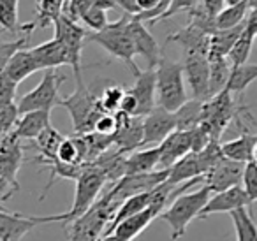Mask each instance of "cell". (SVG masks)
I'll return each instance as SVG.
<instances>
[{
	"label": "cell",
	"mask_w": 257,
	"mask_h": 241,
	"mask_svg": "<svg viewBox=\"0 0 257 241\" xmlns=\"http://www.w3.org/2000/svg\"><path fill=\"white\" fill-rule=\"evenodd\" d=\"M155 72V104L162 109L175 113L187 102V90L183 81V69L180 62L161 57Z\"/></svg>",
	"instance_id": "obj_1"
},
{
	"label": "cell",
	"mask_w": 257,
	"mask_h": 241,
	"mask_svg": "<svg viewBox=\"0 0 257 241\" xmlns=\"http://www.w3.org/2000/svg\"><path fill=\"white\" fill-rule=\"evenodd\" d=\"M120 202L114 201L109 190L99 197L81 216L72 220L71 223V237L69 241H97L102 237L107 223L111 222L114 211H116Z\"/></svg>",
	"instance_id": "obj_2"
},
{
	"label": "cell",
	"mask_w": 257,
	"mask_h": 241,
	"mask_svg": "<svg viewBox=\"0 0 257 241\" xmlns=\"http://www.w3.org/2000/svg\"><path fill=\"white\" fill-rule=\"evenodd\" d=\"M210 190L206 187H199L196 192H185L180 194L166 206V209L157 216L164 220L171 227V239L176 241L187 232V227L194 218H197L203 206L210 197Z\"/></svg>",
	"instance_id": "obj_3"
},
{
	"label": "cell",
	"mask_w": 257,
	"mask_h": 241,
	"mask_svg": "<svg viewBox=\"0 0 257 241\" xmlns=\"http://www.w3.org/2000/svg\"><path fill=\"white\" fill-rule=\"evenodd\" d=\"M58 106L65 107L72 120V129L74 134H90L93 132V125L99 120L100 114H104V111L100 109L99 104V95L93 93L92 88L81 81H78L76 90L65 99H60Z\"/></svg>",
	"instance_id": "obj_4"
},
{
	"label": "cell",
	"mask_w": 257,
	"mask_h": 241,
	"mask_svg": "<svg viewBox=\"0 0 257 241\" xmlns=\"http://www.w3.org/2000/svg\"><path fill=\"white\" fill-rule=\"evenodd\" d=\"M128 16H121L118 22L113 23H107L106 29L99 30V32H92V34H86V41L85 43H95L99 44L100 48L107 51L111 57L118 58L121 60L125 65H127L133 74H136L140 71V67L136 65L134 62V46H133V41H131V36H128Z\"/></svg>",
	"instance_id": "obj_5"
},
{
	"label": "cell",
	"mask_w": 257,
	"mask_h": 241,
	"mask_svg": "<svg viewBox=\"0 0 257 241\" xmlns=\"http://www.w3.org/2000/svg\"><path fill=\"white\" fill-rule=\"evenodd\" d=\"M239 107L236 100L232 99V93L227 90H222L217 95L210 97L203 102L201 107V124L210 134L211 141H220L224 131L229 127L234 116L238 114Z\"/></svg>",
	"instance_id": "obj_6"
},
{
	"label": "cell",
	"mask_w": 257,
	"mask_h": 241,
	"mask_svg": "<svg viewBox=\"0 0 257 241\" xmlns=\"http://www.w3.org/2000/svg\"><path fill=\"white\" fill-rule=\"evenodd\" d=\"M65 81L64 74H58L57 69H48L37 86L22 97L16 102L18 113H30V111H51L60 102V85Z\"/></svg>",
	"instance_id": "obj_7"
},
{
	"label": "cell",
	"mask_w": 257,
	"mask_h": 241,
	"mask_svg": "<svg viewBox=\"0 0 257 241\" xmlns=\"http://www.w3.org/2000/svg\"><path fill=\"white\" fill-rule=\"evenodd\" d=\"M106 187V178L100 173L97 167H93L92 164H86L83 173L76 180V194H74V202H72L71 209L65 213H62V223H71L72 220H76L78 216H81L93 202L99 199L100 190Z\"/></svg>",
	"instance_id": "obj_8"
},
{
	"label": "cell",
	"mask_w": 257,
	"mask_h": 241,
	"mask_svg": "<svg viewBox=\"0 0 257 241\" xmlns=\"http://www.w3.org/2000/svg\"><path fill=\"white\" fill-rule=\"evenodd\" d=\"M55 27V37L58 43L64 46L69 57V65L74 69L76 81H81V51L86 41V30L79 25L78 22H72L67 16L60 15L53 23Z\"/></svg>",
	"instance_id": "obj_9"
},
{
	"label": "cell",
	"mask_w": 257,
	"mask_h": 241,
	"mask_svg": "<svg viewBox=\"0 0 257 241\" xmlns=\"http://www.w3.org/2000/svg\"><path fill=\"white\" fill-rule=\"evenodd\" d=\"M51 222H62V213L48 216H27L22 213L0 209V241H22V237L37 225Z\"/></svg>",
	"instance_id": "obj_10"
},
{
	"label": "cell",
	"mask_w": 257,
	"mask_h": 241,
	"mask_svg": "<svg viewBox=\"0 0 257 241\" xmlns=\"http://www.w3.org/2000/svg\"><path fill=\"white\" fill-rule=\"evenodd\" d=\"M113 114L116 122V131L111 136L114 148L125 155L140 150L141 141H143V118L128 116L121 111H116Z\"/></svg>",
	"instance_id": "obj_11"
},
{
	"label": "cell",
	"mask_w": 257,
	"mask_h": 241,
	"mask_svg": "<svg viewBox=\"0 0 257 241\" xmlns=\"http://www.w3.org/2000/svg\"><path fill=\"white\" fill-rule=\"evenodd\" d=\"M168 178V169L164 171H152V173L145 174H131V176H123L118 180L116 183L111 187L109 194L114 197V201L121 202L123 199L133 197L138 194H145V192L154 190L157 185L166 181Z\"/></svg>",
	"instance_id": "obj_12"
},
{
	"label": "cell",
	"mask_w": 257,
	"mask_h": 241,
	"mask_svg": "<svg viewBox=\"0 0 257 241\" xmlns=\"http://www.w3.org/2000/svg\"><path fill=\"white\" fill-rule=\"evenodd\" d=\"M243 167H245V164L232 162V160L222 157L203 176V187H206L210 194H217V192L238 187L241 183Z\"/></svg>",
	"instance_id": "obj_13"
},
{
	"label": "cell",
	"mask_w": 257,
	"mask_h": 241,
	"mask_svg": "<svg viewBox=\"0 0 257 241\" xmlns=\"http://www.w3.org/2000/svg\"><path fill=\"white\" fill-rule=\"evenodd\" d=\"M176 131L175 113L155 106L147 116H143V146H157L168 138L171 132Z\"/></svg>",
	"instance_id": "obj_14"
},
{
	"label": "cell",
	"mask_w": 257,
	"mask_h": 241,
	"mask_svg": "<svg viewBox=\"0 0 257 241\" xmlns=\"http://www.w3.org/2000/svg\"><path fill=\"white\" fill-rule=\"evenodd\" d=\"M253 202L246 197L243 188L238 185V187L227 188V190H222L210 195L206 204L203 206V209L197 215V218H208V216L217 215V213H231L239 208H250Z\"/></svg>",
	"instance_id": "obj_15"
},
{
	"label": "cell",
	"mask_w": 257,
	"mask_h": 241,
	"mask_svg": "<svg viewBox=\"0 0 257 241\" xmlns=\"http://www.w3.org/2000/svg\"><path fill=\"white\" fill-rule=\"evenodd\" d=\"M128 36L133 41L134 53L145 57L148 64V69H155L161 60V46L155 41V37L150 34V30L145 27V23L138 22V20L128 16Z\"/></svg>",
	"instance_id": "obj_16"
},
{
	"label": "cell",
	"mask_w": 257,
	"mask_h": 241,
	"mask_svg": "<svg viewBox=\"0 0 257 241\" xmlns=\"http://www.w3.org/2000/svg\"><path fill=\"white\" fill-rule=\"evenodd\" d=\"M182 69L192 90V99L208 100V58L204 55H183Z\"/></svg>",
	"instance_id": "obj_17"
},
{
	"label": "cell",
	"mask_w": 257,
	"mask_h": 241,
	"mask_svg": "<svg viewBox=\"0 0 257 241\" xmlns=\"http://www.w3.org/2000/svg\"><path fill=\"white\" fill-rule=\"evenodd\" d=\"M159 148V171L169 169L175 162H178L182 157L190 153V131H175L157 145Z\"/></svg>",
	"instance_id": "obj_18"
},
{
	"label": "cell",
	"mask_w": 257,
	"mask_h": 241,
	"mask_svg": "<svg viewBox=\"0 0 257 241\" xmlns=\"http://www.w3.org/2000/svg\"><path fill=\"white\" fill-rule=\"evenodd\" d=\"M23 162V145L15 134H8L0 141V176L9 183L18 185L16 174ZM20 187V185H18Z\"/></svg>",
	"instance_id": "obj_19"
},
{
	"label": "cell",
	"mask_w": 257,
	"mask_h": 241,
	"mask_svg": "<svg viewBox=\"0 0 257 241\" xmlns=\"http://www.w3.org/2000/svg\"><path fill=\"white\" fill-rule=\"evenodd\" d=\"M128 92L133 93L138 102L136 116L143 118L154 109L155 104V72L154 69H145L138 71L134 74V85L131 86Z\"/></svg>",
	"instance_id": "obj_20"
},
{
	"label": "cell",
	"mask_w": 257,
	"mask_h": 241,
	"mask_svg": "<svg viewBox=\"0 0 257 241\" xmlns=\"http://www.w3.org/2000/svg\"><path fill=\"white\" fill-rule=\"evenodd\" d=\"M257 36V9H252L246 15L245 22H243V30L239 34L238 41L234 43V46L231 48L227 55V60L231 64V67H238V65L246 64L250 57V51L253 48V41Z\"/></svg>",
	"instance_id": "obj_21"
},
{
	"label": "cell",
	"mask_w": 257,
	"mask_h": 241,
	"mask_svg": "<svg viewBox=\"0 0 257 241\" xmlns=\"http://www.w3.org/2000/svg\"><path fill=\"white\" fill-rule=\"evenodd\" d=\"M168 43H176L182 46L183 55H208V43H210V34L204 32L197 25L189 22L183 29L176 30L175 34L168 36Z\"/></svg>",
	"instance_id": "obj_22"
},
{
	"label": "cell",
	"mask_w": 257,
	"mask_h": 241,
	"mask_svg": "<svg viewBox=\"0 0 257 241\" xmlns=\"http://www.w3.org/2000/svg\"><path fill=\"white\" fill-rule=\"evenodd\" d=\"M255 146H257L255 132H241L236 139L220 143V153L227 160L246 164L250 160H255Z\"/></svg>",
	"instance_id": "obj_23"
},
{
	"label": "cell",
	"mask_w": 257,
	"mask_h": 241,
	"mask_svg": "<svg viewBox=\"0 0 257 241\" xmlns=\"http://www.w3.org/2000/svg\"><path fill=\"white\" fill-rule=\"evenodd\" d=\"M37 71H39V65H37V62L34 60L30 50L22 48V50H18L8 60L2 74H4L9 81L15 83V85H20V83L25 81L29 76L36 74Z\"/></svg>",
	"instance_id": "obj_24"
},
{
	"label": "cell",
	"mask_w": 257,
	"mask_h": 241,
	"mask_svg": "<svg viewBox=\"0 0 257 241\" xmlns=\"http://www.w3.org/2000/svg\"><path fill=\"white\" fill-rule=\"evenodd\" d=\"M34 60L39 65V71H48V69H57L62 65H69L67 51L64 50L57 39H50L46 43L39 44V46L30 50Z\"/></svg>",
	"instance_id": "obj_25"
},
{
	"label": "cell",
	"mask_w": 257,
	"mask_h": 241,
	"mask_svg": "<svg viewBox=\"0 0 257 241\" xmlns=\"http://www.w3.org/2000/svg\"><path fill=\"white\" fill-rule=\"evenodd\" d=\"M51 125V111H30L20 114L13 134L22 139H36L46 127Z\"/></svg>",
	"instance_id": "obj_26"
},
{
	"label": "cell",
	"mask_w": 257,
	"mask_h": 241,
	"mask_svg": "<svg viewBox=\"0 0 257 241\" xmlns=\"http://www.w3.org/2000/svg\"><path fill=\"white\" fill-rule=\"evenodd\" d=\"M155 218H157V215L154 213V209L145 208L143 211L121 220V222L114 227L111 234H114V236L120 237V239H123V241H133L134 237L140 236V234L143 232Z\"/></svg>",
	"instance_id": "obj_27"
},
{
	"label": "cell",
	"mask_w": 257,
	"mask_h": 241,
	"mask_svg": "<svg viewBox=\"0 0 257 241\" xmlns=\"http://www.w3.org/2000/svg\"><path fill=\"white\" fill-rule=\"evenodd\" d=\"M159 167V148L150 146L145 150H136V152L125 155V176L131 174H145L157 171Z\"/></svg>",
	"instance_id": "obj_28"
},
{
	"label": "cell",
	"mask_w": 257,
	"mask_h": 241,
	"mask_svg": "<svg viewBox=\"0 0 257 241\" xmlns=\"http://www.w3.org/2000/svg\"><path fill=\"white\" fill-rule=\"evenodd\" d=\"M65 136H62L53 125L46 127L39 136H37L34 141H36L37 148V157H34V162L41 164V166H46V164L57 160V150L60 146V143L64 141Z\"/></svg>",
	"instance_id": "obj_29"
},
{
	"label": "cell",
	"mask_w": 257,
	"mask_h": 241,
	"mask_svg": "<svg viewBox=\"0 0 257 241\" xmlns=\"http://www.w3.org/2000/svg\"><path fill=\"white\" fill-rule=\"evenodd\" d=\"M203 176V169L199 166V160H197L196 153H187L185 157L175 162L171 167L168 169V178L166 181L171 185H182L189 180H194V178Z\"/></svg>",
	"instance_id": "obj_30"
},
{
	"label": "cell",
	"mask_w": 257,
	"mask_h": 241,
	"mask_svg": "<svg viewBox=\"0 0 257 241\" xmlns=\"http://www.w3.org/2000/svg\"><path fill=\"white\" fill-rule=\"evenodd\" d=\"M243 30V23L234 29L227 30H215L210 36V43H208V55L206 58H217V57H227L231 48L238 41L239 34Z\"/></svg>",
	"instance_id": "obj_31"
},
{
	"label": "cell",
	"mask_w": 257,
	"mask_h": 241,
	"mask_svg": "<svg viewBox=\"0 0 257 241\" xmlns=\"http://www.w3.org/2000/svg\"><path fill=\"white\" fill-rule=\"evenodd\" d=\"M229 72H231V64L227 57L208 58V99L225 88Z\"/></svg>",
	"instance_id": "obj_32"
},
{
	"label": "cell",
	"mask_w": 257,
	"mask_h": 241,
	"mask_svg": "<svg viewBox=\"0 0 257 241\" xmlns=\"http://www.w3.org/2000/svg\"><path fill=\"white\" fill-rule=\"evenodd\" d=\"M257 78V65L255 64H243L238 65V67H231V72H229L227 83H225V90L229 93H243Z\"/></svg>",
	"instance_id": "obj_33"
},
{
	"label": "cell",
	"mask_w": 257,
	"mask_h": 241,
	"mask_svg": "<svg viewBox=\"0 0 257 241\" xmlns=\"http://www.w3.org/2000/svg\"><path fill=\"white\" fill-rule=\"evenodd\" d=\"M201 107L203 100L190 99L175 111L176 131H192L201 124Z\"/></svg>",
	"instance_id": "obj_34"
},
{
	"label": "cell",
	"mask_w": 257,
	"mask_h": 241,
	"mask_svg": "<svg viewBox=\"0 0 257 241\" xmlns=\"http://www.w3.org/2000/svg\"><path fill=\"white\" fill-rule=\"evenodd\" d=\"M65 0H37V15L36 20L30 22L32 29H46L53 25L55 20L62 15Z\"/></svg>",
	"instance_id": "obj_35"
},
{
	"label": "cell",
	"mask_w": 257,
	"mask_h": 241,
	"mask_svg": "<svg viewBox=\"0 0 257 241\" xmlns=\"http://www.w3.org/2000/svg\"><path fill=\"white\" fill-rule=\"evenodd\" d=\"M248 209L239 208L229 213L236 229V241H257V227Z\"/></svg>",
	"instance_id": "obj_36"
},
{
	"label": "cell",
	"mask_w": 257,
	"mask_h": 241,
	"mask_svg": "<svg viewBox=\"0 0 257 241\" xmlns=\"http://www.w3.org/2000/svg\"><path fill=\"white\" fill-rule=\"evenodd\" d=\"M246 15H248V8H246L245 0L234 6H224V9L215 16V29L217 30L234 29V27L241 25L245 22Z\"/></svg>",
	"instance_id": "obj_37"
},
{
	"label": "cell",
	"mask_w": 257,
	"mask_h": 241,
	"mask_svg": "<svg viewBox=\"0 0 257 241\" xmlns=\"http://www.w3.org/2000/svg\"><path fill=\"white\" fill-rule=\"evenodd\" d=\"M18 2L20 0H0V27L8 32H20Z\"/></svg>",
	"instance_id": "obj_38"
},
{
	"label": "cell",
	"mask_w": 257,
	"mask_h": 241,
	"mask_svg": "<svg viewBox=\"0 0 257 241\" xmlns=\"http://www.w3.org/2000/svg\"><path fill=\"white\" fill-rule=\"evenodd\" d=\"M125 93V88L120 85H109L102 90V95L99 97V104H100V109L107 114H113L118 111L120 107V100Z\"/></svg>",
	"instance_id": "obj_39"
},
{
	"label": "cell",
	"mask_w": 257,
	"mask_h": 241,
	"mask_svg": "<svg viewBox=\"0 0 257 241\" xmlns=\"http://www.w3.org/2000/svg\"><path fill=\"white\" fill-rule=\"evenodd\" d=\"M239 187L243 188V192H245L250 201L252 202L255 201L257 199V162L255 160H250V162L245 164Z\"/></svg>",
	"instance_id": "obj_40"
},
{
	"label": "cell",
	"mask_w": 257,
	"mask_h": 241,
	"mask_svg": "<svg viewBox=\"0 0 257 241\" xmlns=\"http://www.w3.org/2000/svg\"><path fill=\"white\" fill-rule=\"evenodd\" d=\"M79 20H81L88 29H92L93 32H99V30L106 29L107 23H109L107 22L106 13L100 11V9H97V8H93V6H90V8L86 9L81 16H79Z\"/></svg>",
	"instance_id": "obj_41"
},
{
	"label": "cell",
	"mask_w": 257,
	"mask_h": 241,
	"mask_svg": "<svg viewBox=\"0 0 257 241\" xmlns=\"http://www.w3.org/2000/svg\"><path fill=\"white\" fill-rule=\"evenodd\" d=\"M29 41V36H23V37H18L16 41H11V43H6V41H0V72L4 71L6 64L8 60L16 53L18 50H22L23 46L27 44Z\"/></svg>",
	"instance_id": "obj_42"
},
{
	"label": "cell",
	"mask_w": 257,
	"mask_h": 241,
	"mask_svg": "<svg viewBox=\"0 0 257 241\" xmlns=\"http://www.w3.org/2000/svg\"><path fill=\"white\" fill-rule=\"evenodd\" d=\"M197 4H199V0H171V2H169V8L166 9L164 15L157 20V23L162 22V20H169L171 16L178 15V13H183V11L189 13L190 9H194Z\"/></svg>",
	"instance_id": "obj_43"
},
{
	"label": "cell",
	"mask_w": 257,
	"mask_h": 241,
	"mask_svg": "<svg viewBox=\"0 0 257 241\" xmlns=\"http://www.w3.org/2000/svg\"><path fill=\"white\" fill-rule=\"evenodd\" d=\"M114 131H116V122H114V114H100L99 120L93 125V132L102 136H113Z\"/></svg>",
	"instance_id": "obj_44"
},
{
	"label": "cell",
	"mask_w": 257,
	"mask_h": 241,
	"mask_svg": "<svg viewBox=\"0 0 257 241\" xmlns=\"http://www.w3.org/2000/svg\"><path fill=\"white\" fill-rule=\"evenodd\" d=\"M18 190H20L18 185L9 183L6 178L0 176V204H4L6 201H9V199H11Z\"/></svg>",
	"instance_id": "obj_45"
},
{
	"label": "cell",
	"mask_w": 257,
	"mask_h": 241,
	"mask_svg": "<svg viewBox=\"0 0 257 241\" xmlns=\"http://www.w3.org/2000/svg\"><path fill=\"white\" fill-rule=\"evenodd\" d=\"M199 6L208 13L210 16H217L224 9V0H199Z\"/></svg>",
	"instance_id": "obj_46"
},
{
	"label": "cell",
	"mask_w": 257,
	"mask_h": 241,
	"mask_svg": "<svg viewBox=\"0 0 257 241\" xmlns=\"http://www.w3.org/2000/svg\"><path fill=\"white\" fill-rule=\"evenodd\" d=\"M116 4H118V8L127 13V16H136L138 13H140L136 0H116Z\"/></svg>",
	"instance_id": "obj_47"
},
{
	"label": "cell",
	"mask_w": 257,
	"mask_h": 241,
	"mask_svg": "<svg viewBox=\"0 0 257 241\" xmlns=\"http://www.w3.org/2000/svg\"><path fill=\"white\" fill-rule=\"evenodd\" d=\"M92 6L97 9H100V11H104V13H107L109 9H118L116 0H93Z\"/></svg>",
	"instance_id": "obj_48"
},
{
	"label": "cell",
	"mask_w": 257,
	"mask_h": 241,
	"mask_svg": "<svg viewBox=\"0 0 257 241\" xmlns=\"http://www.w3.org/2000/svg\"><path fill=\"white\" fill-rule=\"evenodd\" d=\"M97 241H123V239H120V237H116L114 234H107V236H102V237H99Z\"/></svg>",
	"instance_id": "obj_49"
},
{
	"label": "cell",
	"mask_w": 257,
	"mask_h": 241,
	"mask_svg": "<svg viewBox=\"0 0 257 241\" xmlns=\"http://www.w3.org/2000/svg\"><path fill=\"white\" fill-rule=\"evenodd\" d=\"M246 8H248V11H252V9H257V0H245Z\"/></svg>",
	"instance_id": "obj_50"
},
{
	"label": "cell",
	"mask_w": 257,
	"mask_h": 241,
	"mask_svg": "<svg viewBox=\"0 0 257 241\" xmlns=\"http://www.w3.org/2000/svg\"><path fill=\"white\" fill-rule=\"evenodd\" d=\"M239 2H243V0H224L225 6H234V4H239Z\"/></svg>",
	"instance_id": "obj_51"
},
{
	"label": "cell",
	"mask_w": 257,
	"mask_h": 241,
	"mask_svg": "<svg viewBox=\"0 0 257 241\" xmlns=\"http://www.w3.org/2000/svg\"><path fill=\"white\" fill-rule=\"evenodd\" d=\"M0 209H6V208H4V204H0Z\"/></svg>",
	"instance_id": "obj_52"
}]
</instances>
